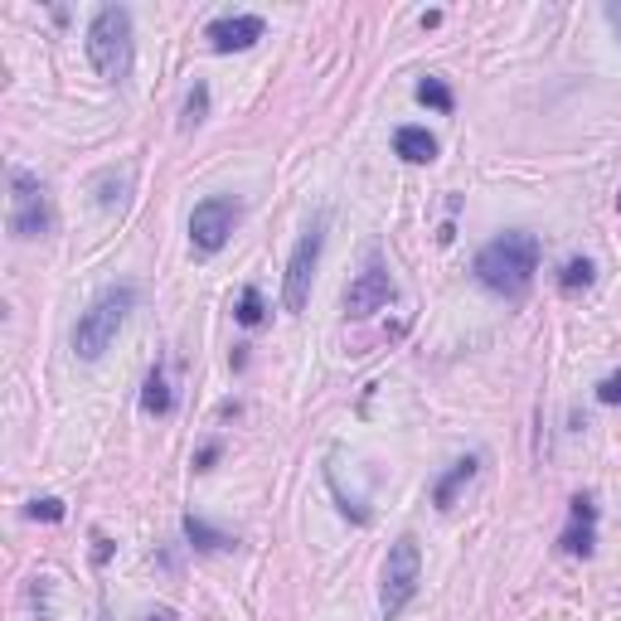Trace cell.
Listing matches in <instances>:
<instances>
[{"label": "cell", "instance_id": "obj_1", "mask_svg": "<svg viewBox=\"0 0 621 621\" xmlns=\"http://www.w3.org/2000/svg\"><path fill=\"white\" fill-rule=\"evenodd\" d=\"M534 273H539V239L524 229L500 233V239H490L476 253V282L506 301H520L534 287Z\"/></svg>", "mask_w": 621, "mask_h": 621}, {"label": "cell", "instance_id": "obj_2", "mask_svg": "<svg viewBox=\"0 0 621 621\" xmlns=\"http://www.w3.org/2000/svg\"><path fill=\"white\" fill-rule=\"evenodd\" d=\"M132 58H136V44H132V10L126 5H102L88 25V64L98 68L102 84H122L132 74Z\"/></svg>", "mask_w": 621, "mask_h": 621}, {"label": "cell", "instance_id": "obj_3", "mask_svg": "<svg viewBox=\"0 0 621 621\" xmlns=\"http://www.w3.org/2000/svg\"><path fill=\"white\" fill-rule=\"evenodd\" d=\"M136 307V291L132 287H108L88 301V311L78 315L74 325V355L78 359H102L112 350L117 331L126 325V311Z\"/></svg>", "mask_w": 621, "mask_h": 621}, {"label": "cell", "instance_id": "obj_4", "mask_svg": "<svg viewBox=\"0 0 621 621\" xmlns=\"http://www.w3.org/2000/svg\"><path fill=\"white\" fill-rule=\"evenodd\" d=\"M10 233L25 243L54 233V199L40 175H30L25 166H10Z\"/></svg>", "mask_w": 621, "mask_h": 621}, {"label": "cell", "instance_id": "obj_5", "mask_svg": "<svg viewBox=\"0 0 621 621\" xmlns=\"http://www.w3.org/2000/svg\"><path fill=\"white\" fill-rule=\"evenodd\" d=\"M418 583H423V554H418L413 534H398L389 558H384V583H379V607L384 621H398L403 607L418 597Z\"/></svg>", "mask_w": 621, "mask_h": 621}, {"label": "cell", "instance_id": "obj_6", "mask_svg": "<svg viewBox=\"0 0 621 621\" xmlns=\"http://www.w3.org/2000/svg\"><path fill=\"white\" fill-rule=\"evenodd\" d=\"M321 248H325V214H315L307 233L297 239V248L287 257V277H282V307L291 315H301L311 307V282H315V263H321Z\"/></svg>", "mask_w": 621, "mask_h": 621}, {"label": "cell", "instance_id": "obj_7", "mask_svg": "<svg viewBox=\"0 0 621 621\" xmlns=\"http://www.w3.org/2000/svg\"><path fill=\"white\" fill-rule=\"evenodd\" d=\"M239 219H243V204L233 195H209V199H199L195 204V214H190V248L195 253H219L224 243L233 239V229H239Z\"/></svg>", "mask_w": 621, "mask_h": 621}, {"label": "cell", "instance_id": "obj_8", "mask_svg": "<svg viewBox=\"0 0 621 621\" xmlns=\"http://www.w3.org/2000/svg\"><path fill=\"white\" fill-rule=\"evenodd\" d=\"M389 301H393V277H389V267H384L379 257H369V263L355 273V282L345 287V315H350V321H365V315L389 307Z\"/></svg>", "mask_w": 621, "mask_h": 621}, {"label": "cell", "instance_id": "obj_9", "mask_svg": "<svg viewBox=\"0 0 621 621\" xmlns=\"http://www.w3.org/2000/svg\"><path fill=\"white\" fill-rule=\"evenodd\" d=\"M558 548H564L568 558H592V548H597V506H592V496H573L568 530L558 534Z\"/></svg>", "mask_w": 621, "mask_h": 621}, {"label": "cell", "instance_id": "obj_10", "mask_svg": "<svg viewBox=\"0 0 621 621\" xmlns=\"http://www.w3.org/2000/svg\"><path fill=\"white\" fill-rule=\"evenodd\" d=\"M209 49L214 54H239V49H253L257 40H263V20L257 15H219L214 25L204 30Z\"/></svg>", "mask_w": 621, "mask_h": 621}, {"label": "cell", "instance_id": "obj_11", "mask_svg": "<svg viewBox=\"0 0 621 621\" xmlns=\"http://www.w3.org/2000/svg\"><path fill=\"white\" fill-rule=\"evenodd\" d=\"M476 472H480V456H462V462H452V472L432 486V506L437 510H452L456 506V496H462L466 486L476 480Z\"/></svg>", "mask_w": 621, "mask_h": 621}, {"label": "cell", "instance_id": "obj_12", "mask_svg": "<svg viewBox=\"0 0 621 621\" xmlns=\"http://www.w3.org/2000/svg\"><path fill=\"white\" fill-rule=\"evenodd\" d=\"M393 151L408 160V166H432V160H437V136H432L428 126H398Z\"/></svg>", "mask_w": 621, "mask_h": 621}, {"label": "cell", "instance_id": "obj_13", "mask_svg": "<svg viewBox=\"0 0 621 621\" xmlns=\"http://www.w3.org/2000/svg\"><path fill=\"white\" fill-rule=\"evenodd\" d=\"M185 539L199 548V554H229L239 539L224 534V530H214L209 520H199V514H185Z\"/></svg>", "mask_w": 621, "mask_h": 621}, {"label": "cell", "instance_id": "obj_14", "mask_svg": "<svg viewBox=\"0 0 621 621\" xmlns=\"http://www.w3.org/2000/svg\"><path fill=\"white\" fill-rule=\"evenodd\" d=\"M175 408V393H170V379H166V365H156L146 374V389H142V413L151 418H166Z\"/></svg>", "mask_w": 621, "mask_h": 621}, {"label": "cell", "instance_id": "obj_15", "mask_svg": "<svg viewBox=\"0 0 621 621\" xmlns=\"http://www.w3.org/2000/svg\"><path fill=\"white\" fill-rule=\"evenodd\" d=\"M592 273H597V267L588 263V257H568L564 273H558V287H564L568 297H578V291H588V287H592Z\"/></svg>", "mask_w": 621, "mask_h": 621}, {"label": "cell", "instance_id": "obj_16", "mask_svg": "<svg viewBox=\"0 0 621 621\" xmlns=\"http://www.w3.org/2000/svg\"><path fill=\"white\" fill-rule=\"evenodd\" d=\"M233 315H239V325H248V331H257V325L267 321L263 291H257V287H243V291H239V311H233Z\"/></svg>", "mask_w": 621, "mask_h": 621}, {"label": "cell", "instance_id": "obj_17", "mask_svg": "<svg viewBox=\"0 0 621 621\" xmlns=\"http://www.w3.org/2000/svg\"><path fill=\"white\" fill-rule=\"evenodd\" d=\"M209 112V84H195L190 98H185V112H180V132H195Z\"/></svg>", "mask_w": 621, "mask_h": 621}, {"label": "cell", "instance_id": "obj_18", "mask_svg": "<svg viewBox=\"0 0 621 621\" xmlns=\"http://www.w3.org/2000/svg\"><path fill=\"white\" fill-rule=\"evenodd\" d=\"M418 102H423V108H437V112H452V88L442 84V78H423V84H418Z\"/></svg>", "mask_w": 621, "mask_h": 621}, {"label": "cell", "instance_id": "obj_19", "mask_svg": "<svg viewBox=\"0 0 621 621\" xmlns=\"http://www.w3.org/2000/svg\"><path fill=\"white\" fill-rule=\"evenodd\" d=\"M25 514H30V520H49L54 524V520H64V500H54V496L49 500H30Z\"/></svg>", "mask_w": 621, "mask_h": 621}, {"label": "cell", "instance_id": "obj_20", "mask_svg": "<svg viewBox=\"0 0 621 621\" xmlns=\"http://www.w3.org/2000/svg\"><path fill=\"white\" fill-rule=\"evenodd\" d=\"M597 398H602V403H612V408H621V374H607V379L597 384Z\"/></svg>", "mask_w": 621, "mask_h": 621}, {"label": "cell", "instance_id": "obj_21", "mask_svg": "<svg viewBox=\"0 0 621 621\" xmlns=\"http://www.w3.org/2000/svg\"><path fill=\"white\" fill-rule=\"evenodd\" d=\"M602 15H607V25H612V30L621 34V0H607V10H602Z\"/></svg>", "mask_w": 621, "mask_h": 621}, {"label": "cell", "instance_id": "obj_22", "mask_svg": "<svg viewBox=\"0 0 621 621\" xmlns=\"http://www.w3.org/2000/svg\"><path fill=\"white\" fill-rule=\"evenodd\" d=\"M617 209H621V195H617Z\"/></svg>", "mask_w": 621, "mask_h": 621}]
</instances>
